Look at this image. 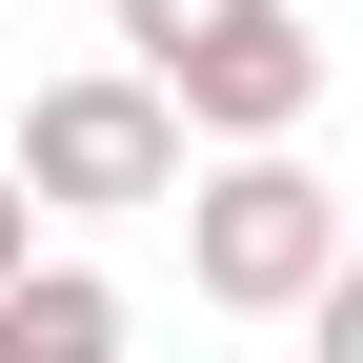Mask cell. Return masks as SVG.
I'll return each instance as SVG.
<instances>
[{"label": "cell", "instance_id": "7a4b0ae2", "mask_svg": "<svg viewBox=\"0 0 363 363\" xmlns=\"http://www.w3.org/2000/svg\"><path fill=\"white\" fill-rule=\"evenodd\" d=\"M323 262H343V202L283 142H222V182H182V283H202L222 323H303Z\"/></svg>", "mask_w": 363, "mask_h": 363}, {"label": "cell", "instance_id": "8992f818", "mask_svg": "<svg viewBox=\"0 0 363 363\" xmlns=\"http://www.w3.org/2000/svg\"><path fill=\"white\" fill-rule=\"evenodd\" d=\"M303 323H323V363H363V262H323V303H303Z\"/></svg>", "mask_w": 363, "mask_h": 363}, {"label": "cell", "instance_id": "5b68a950", "mask_svg": "<svg viewBox=\"0 0 363 363\" xmlns=\"http://www.w3.org/2000/svg\"><path fill=\"white\" fill-rule=\"evenodd\" d=\"M40 222H61V202H40V162H0V283L40 262Z\"/></svg>", "mask_w": 363, "mask_h": 363}, {"label": "cell", "instance_id": "277c9868", "mask_svg": "<svg viewBox=\"0 0 363 363\" xmlns=\"http://www.w3.org/2000/svg\"><path fill=\"white\" fill-rule=\"evenodd\" d=\"M101 343H121L101 262H21V283H0V363H101Z\"/></svg>", "mask_w": 363, "mask_h": 363}, {"label": "cell", "instance_id": "6da1fadb", "mask_svg": "<svg viewBox=\"0 0 363 363\" xmlns=\"http://www.w3.org/2000/svg\"><path fill=\"white\" fill-rule=\"evenodd\" d=\"M121 61H142L202 142H303V101H323V40H303L283 0H121Z\"/></svg>", "mask_w": 363, "mask_h": 363}, {"label": "cell", "instance_id": "3957f363", "mask_svg": "<svg viewBox=\"0 0 363 363\" xmlns=\"http://www.w3.org/2000/svg\"><path fill=\"white\" fill-rule=\"evenodd\" d=\"M182 142H202V121H182L142 61H81V81L21 101V162H40L61 222H142V202H182Z\"/></svg>", "mask_w": 363, "mask_h": 363}]
</instances>
